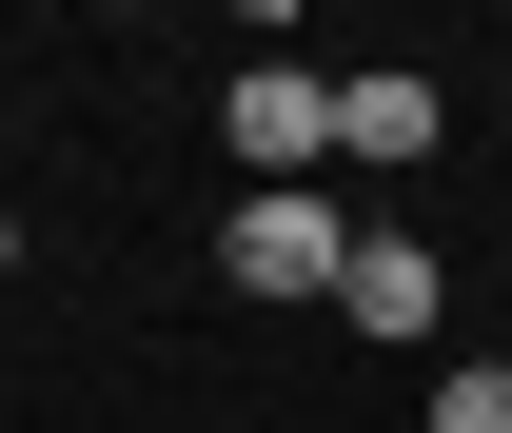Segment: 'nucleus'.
I'll use <instances>...</instances> for the list:
<instances>
[{
  "label": "nucleus",
  "instance_id": "1",
  "mask_svg": "<svg viewBox=\"0 0 512 433\" xmlns=\"http://www.w3.org/2000/svg\"><path fill=\"white\" fill-rule=\"evenodd\" d=\"M335 256H355V217H335L316 178H296V197H237V217H217V276H237V296H335Z\"/></svg>",
  "mask_w": 512,
  "mask_h": 433
},
{
  "label": "nucleus",
  "instance_id": "2",
  "mask_svg": "<svg viewBox=\"0 0 512 433\" xmlns=\"http://www.w3.org/2000/svg\"><path fill=\"white\" fill-rule=\"evenodd\" d=\"M217 119H237L256 197H296V178L335 158V79H296V60H237V79H217Z\"/></svg>",
  "mask_w": 512,
  "mask_h": 433
},
{
  "label": "nucleus",
  "instance_id": "3",
  "mask_svg": "<svg viewBox=\"0 0 512 433\" xmlns=\"http://www.w3.org/2000/svg\"><path fill=\"white\" fill-rule=\"evenodd\" d=\"M434 138H453V99H434L414 60H355V79H335V158H375V178H414Z\"/></svg>",
  "mask_w": 512,
  "mask_h": 433
},
{
  "label": "nucleus",
  "instance_id": "4",
  "mask_svg": "<svg viewBox=\"0 0 512 433\" xmlns=\"http://www.w3.org/2000/svg\"><path fill=\"white\" fill-rule=\"evenodd\" d=\"M335 315H355L375 355H414V335H434V315H453V276H434V237H355V256H335Z\"/></svg>",
  "mask_w": 512,
  "mask_h": 433
},
{
  "label": "nucleus",
  "instance_id": "5",
  "mask_svg": "<svg viewBox=\"0 0 512 433\" xmlns=\"http://www.w3.org/2000/svg\"><path fill=\"white\" fill-rule=\"evenodd\" d=\"M414 433H512V374H493V355H473V374H434V414H414Z\"/></svg>",
  "mask_w": 512,
  "mask_h": 433
},
{
  "label": "nucleus",
  "instance_id": "6",
  "mask_svg": "<svg viewBox=\"0 0 512 433\" xmlns=\"http://www.w3.org/2000/svg\"><path fill=\"white\" fill-rule=\"evenodd\" d=\"M0 276H20V217H0Z\"/></svg>",
  "mask_w": 512,
  "mask_h": 433
}]
</instances>
